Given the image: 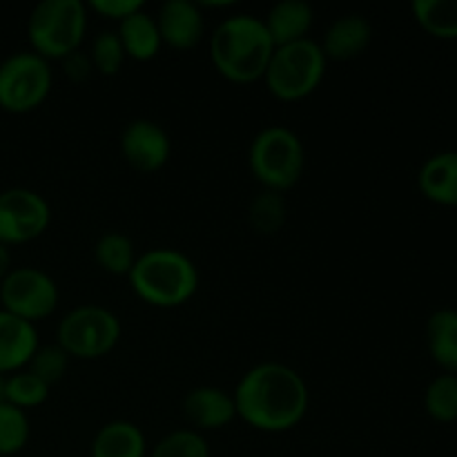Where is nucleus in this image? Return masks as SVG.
Here are the masks:
<instances>
[{
  "mask_svg": "<svg viewBox=\"0 0 457 457\" xmlns=\"http://www.w3.org/2000/svg\"><path fill=\"white\" fill-rule=\"evenodd\" d=\"M250 172L263 190L288 192L297 186L306 168V150L293 129L284 125L263 128L250 143Z\"/></svg>",
  "mask_w": 457,
  "mask_h": 457,
  "instance_id": "5",
  "label": "nucleus"
},
{
  "mask_svg": "<svg viewBox=\"0 0 457 457\" xmlns=\"http://www.w3.org/2000/svg\"><path fill=\"white\" fill-rule=\"evenodd\" d=\"M411 9L424 31L436 38H457V0H415Z\"/></svg>",
  "mask_w": 457,
  "mask_h": 457,
  "instance_id": "22",
  "label": "nucleus"
},
{
  "mask_svg": "<svg viewBox=\"0 0 457 457\" xmlns=\"http://www.w3.org/2000/svg\"><path fill=\"white\" fill-rule=\"evenodd\" d=\"M61 62H62V70H65V76L70 80H74V83H83V80H87L94 71L92 61H89V54H83L80 49L79 52L70 54L67 58H62Z\"/></svg>",
  "mask_w": 457,
  "mask_h": 457,
  "instance_id": "31",
  "label": "nucleus"
},
{
  "mask_svg": "<svg viewBox=\"0 0 457 457\" xmlns=\"http://www.w3.org/2000/svg\"><path fill=\"white\" fill-rule=\"evenodd\" d=\"M373 40V25L361 13H344L333 21L321 38L320 47L326 61L348 62L360 58Z\"/></svg>",
  "mask_w": 457,
  "mask_h": 457,
  "instance_id": "13",
  "label": "nucleus"
},
{
  "mask_svg": "<svg viewBox=\"0 0 457 457\" xmlns=\"http://www.w3.org/2000/svg\"><path fill=\"white\" fill-rule=\"evenodd\" d=\"M120 154L137 172H159L172 156V141L156 120L134 119L120 134Z\"/></svg>",
  "mask_w": 457,
  "mask_h": 457,
  "instance_id": "11",
  "label": "nucleus"
},
{
  "mask_svg": "<svg viewBox=\"0 0 457 457\" xmlns=\"http://www.w3.org/2000/svg\"><path fill=\"white\" fill-rule=\"evenodd\" d=\"M87 31V7L80 0H43L27 21L31 49L45 61H62L79 52Z\"/></svg>",
  "mask_w": 457,
  "mask_h": 457,
  "instance_id": "4",
  "label": "nucleus"
},
{
  "mask_svg": "<svg viewBox=\"0 0 457 457\" xmlns=\"http://www.w3.org/2000/svg\"><path fill=\"white\" fill-rule=\"evenodd\" d=\"M70 360L71 357L58 344H49V346L36 348L34 357L27 364L29 366L27 370L52 388L54 384H58L65 378L67 369H70Z\"/></svg>",
  "mask_w": 457,
  "mask_h": 457,
  "instance_id": "29",
  "label": "nucleus"
},
{
  "mask_svg": "<svg viewBox=\"0 0 457 457\" xmlns=\"http://www.w3.org/2000/svg\"><path fill=\"white\" fill-rule=\"evenodd\" d=\"M147 457H210V446L199 431L179 428L161 437Z\"/></svg>",
  "mask_w": 457,
  "mask_h": 457,
  "instance_id": "27",
  "label": "nucleus"
},
{
  "mask_svg": "<svg viewBox=\"0 0 457 457\" xmlns=\"http://www.w3.org/2000/svg\"><path fill=\"white\" fill-rule=\"evenodd\" d=\"M288 208L284 195L272 190H262L248 205V223L257 235L272 237L284 228Z\"/></svg>",
  "mask_w": 457,
  "mask_h": 457,
  "instance_id": "23",
  "label": "nucleus"
},
{
  "mask_svg": "<svg viewBox=\"0 0 457 457\" xmlns=\"http://www.w3.org/2000/svg\"><path fill=\"white\" fill-rule=\"evenodd\" d=\"M12 272V253H9L7 245L0 244V281Z\"/></svg>",
  "mask_w": 457,
  "mask_h": 457,
  "instance_id": "32",
  "label": "nucleus"
},
{
  "mask_svg": "<svg viewBox=\"0 0 457 457\" xmlns=\"http://www.w3.org/2000/svg\"><path fill=\"white\" fill-rule=\"evenodd\" d=\"M134 295L154 308H177L199 290V270L186 253L152 248L138 254L128 275Z\"/></svg>",
  "mask_w": 457,
  "mask_h": 457,
  "instance_id": "3",
  "label": "nucleus"
},
{
  "mask_svg": "<svg viewBox=\"0 0 457 457\" xmlns=\"http://www.w3.org/2000/svg\"><path fill=\"white\" fill-rule=\"evenodd\" d=\"M29 418L22 409L0 402V455L21 453L29 442Z\"/></svg>",
  "mask_w": 457,
  "mask_h": 457,
  "instance_id": "25",
  "label": "nucleus"
},
{
  "mask_svg": "<svg viewBox=\"0 0 457 457\" xmlns=\"http://www.w3.org/2000/svg\"><path fill=\"white\" fill-rule=\"evenodd\" d=\"M87 9H92L98 16L107 18V21L123 22L125 18H129L132 13L145 9L143 0H92L87 4Z\"/></svg>",
  "mask_w": 457,
  "mask_h": 457,
  "instance_id": "30",
  "label": "nucleus"
},
{
  "mask_svg": "<svg viewBox=\"0 0 457 457\" xmlns=\"http://www.w3.org/2000/svg\"><path fill=\"white\" fill-rule=\"evenodd\" d=\"M52 223L47 201L27 187H9L0 192V244L18 245L34 241Z\"/></svg>",
  "mask_w": 457,
  "mask_h": 457,
  "instance_id": "10",
  "label": "nucleus"
},
{
  "mask_svg": "<svg viewBox=\"0 0 457 457\" xmlns=\"http://www.w3.org/2000/svg\"><path fill=\"white\" fill-rule=\"evenodd\" d=\"M38 346V333L34 324L7 311H0V375L16 373L29 364Z\"/></svg>",
  "mask_w": 457,
  "mask_h": 457,
  "instance_id": "15",
  "label": "nucleus"
},
{
  "mask_svg": "<svg viewBox=\"0 0 457 457\" xmlns=\"http://www.w3.org/2000/svg\"><path fill=\"white\" fill-rule=\"evenodd\" d=\"M89 61H92L94 71H98L101 76L119 74L123 62L128 61L119 34L116 31L96 34V38L92 40V47H89Z\"/></svg>",
  "mask_w": 457,
  "mask_h": 457,
  "instance_id": "28",
  "label": "nucleus"
},
{
  "mask_svg": "<svg viewBox=\"0 0 457 457\" xmlns=\"http://www.w3.org/2000/svg\"><path fill=\"white\" fill-rule=\"evenodd\" d=\"M92 457H147L145 433L128 420H114L98 428L89 446Z\"/></svg>",
  "mask_w": 457,
  "mask_h": 457,
  "instance_id": "18",
  "label": "nucleus"
},
{
  "mask_svg": "<svg viewBox=\"0 0 457 457\" xmlns=\"http://www.w3.org/2000/svg\"><path fill=\"white\" fill-rule=\"evenodd\" d=\"M427 346L445 373L457 375V311L440 308L427 321Z\"/></svg>",
  "mask_w": 457,
  "mask_h": 457,
  "instance_id": "20",
  "label": "nucleus"
},
{
  "mask_svg": "<svg viewBox=\"0 0 457 457\" xmlns=\"http://www.w3.org/2000/svg\"><path fill=\"white\" fill-rule=\"evenodd\" d=\"M326 65L328 61L317 40L303 38L297 43L281 45L272 52L263 83L277 101H302L317 92L326 76Z\"/></svg>",
  "mask_w": 457,
  "mask_h": 457,
  "instance_id": "6",
  "label": "nucleus"
},
{
  "mask_svg": "<svg viewBox=\"0 0 457 457\" xmlns=\"http://www.w3.org/2000/svg\"><path fill=\"white\" fill-rule=\"evenodd\" d=\"M0 402H4V378L0 375Z\"/></svg>",
  "mask_w": 457,
  "mask_h": 457,
  "instance_id": "33",
  "label": "nucleus"
},
{
  "mask_svg": "<svg viewBox=\"0 0 457 457\" xmlns=\"http://www.w3.org/2000/svg\"><path fill=\"white\" fill-rule=\"evenodd\" d=\"M424 409L436 422L451 424L457 420V375L442 373L424 391Z\"/></svg>",
  "mask_w": 457,
  "mask_h": 457,
  "instance_id": "24",
  "label": "nucleus"
},
{
  "mask_svg": "<svg viewBox=\"0 0 457 457\" xmlns=\"http://www.w3.org/2000/svg\"><path fill=\"white\" fill-rule=\"evenodd\" d=\"M49 397V386L40 382L29 370H16L12 378L4 379V402L18 409H34L45 404Z\"/></svg>",
  "mask_w": 457,
  "mask_h": 457,
  "instance_id": "26",
  "label": "nucleus"
},
{
  "mask_svg": "<svg viewBox=\"0 0 457 457\" xmlns=\"http://www.w3.org/2000/svg\"><path fill=\"white\" fill-rule=\"evenodd\" d=\"M123 326L110 308L83 303L67 312L56 328V344L71 360H101L119 344Z\"/></svg>",
  "mask_w": 457,
  "mask_h": 457,
  "instance_id": "7",
  "label": "nucleus"
},
{
  "mask_svg": "<svg viewBox=\"0 0 457 457\" xmlns=\"http://www.w3.org/2000/svg\"><path fill=\"white\" fill-rule=\"evenodd\" d=\"M94 259L98 268L114 277H128L137 263L138 254L132 239L123 232H105L94 244Z\"/></svg>",
  "mask_w": 457,
  "mask_h": 457,
  "instance_id": "21",
  "label": "nucleus"
},
{
  "mask_svg": "<svg viewBox=\"0 0 457 457\" xmlns=\"http://www.w3.org/2000/svg\"><path fill=\"white\" fill-rule=\"evenodd\" d=\"M275 45L266 25L253 13H235L214 27L210 36V58L219 74L237 85L263 80Z\"/></svg>",
  "mask_w": 457,
  "mask_h": 457,
  "instance_id": "2",
  "label": "nucleus"
},
{
  "mask_svg": "<svg viewBox=\"0 0 457 457\" xmlns=\"http://www.w3.org/2000/svg\"><path fill=\"white\" fill-rule=\"evenodd\" d=\"M418 187L437 205H457V150H446L424 161Z\"/></svg>",
  "mask_w": 457,
  "mask_h": 457,
  "instance_id": "17",
  "label": "nucleus"
},
{
  "mask_svg": "<svg viewBox=\"0 0 457 457\" xmlns=\"http://www.w3.org/2000/svg\"><path fill=\"white\" fill-rule=\"evenodd\" d=\"M116 34H119L120 45H123L125 56L137 62L154 61L159 56L161 47H163V40H161L154 16L147 13L145 9H141V12L125 18L123 22H119V31Z\"/></svg>",
  "mask_w": 457,
  "mask_h": 457,
  "instance_id": "19",
  "label": "nucleus"
},
{
  "mask_svg": "<svg viewBox=\"0 0 457 457\" xmlns=\"http://www.w3.org/2000/svg\"><path fill=\"white\" fill-rule=\"evenodd\" d=\"M52 85V67L38 54L18 52L0 62V107L12 114H27L43 105Z\"/></svg>",
  "mask_w": 457,
  "mask_h": 457,
  "instance_id": "8",
  "label": "nucleus"
},
{
  "mask_svg": "<svg viewBox=\"0 0 457 457\" xmlns=\"http://www.w3.org/2000/svg\"><path fill=\"white\" fill-rule=\"evenodd\" d=\"M262 21L266 25L272 45L281 47V45L311 38L308 34L312 29V22H315V12L303 0H279L277 4H272L270 12Z\"/></svg>",
  "mask_w": 457,
  "mask_h": 457,
  "instance_id": "16",
  "label": "nucleus"
},
{
  "mask_svg": "<svg viewBox=\"0 0 457 457\" xmlns=\"http://www.w3.org/2000/svg\"><path fill=\"white\" fill-rule=\"evenodd\" d=\"M183 415L199 431H217L237 418L235 397L219 386H196L183 397Z\"/></svg>",
  "mask_w": 457,
  "mask_h": 457,
  "instance_id": "14",
  "label": "nucleus"
},
{
  "mask_svg": "<svg viewBox=\"0 0 457 457\" xmlns=\"http://www.w3.org/2000/svg\"><path fill=\"white\" fill-rule=\"evenodd\" d=\"M237 418L263 433H284L308 413L311 393L302 375L281 361H263L245 370L235 393Z\"/></svg>",
  "mask_w": 457,
  "mask_h": 457,
  "instance_id": "1",
  "label": "nucleus"
},
{
  "mask_svg": "<svg viewBox=\"0 0 457 457\" xmlns=\"http://www.w3.org/2000/svg\"><path fill=\"white\" fill-rule=\"evenodd\" d=\"M58 299H61V293H58L56 281L40 268H12V272L0 281L3 311L29 324L52 315L58 308Z\"/></svg>",
  "mask_w": 457,
  "mask_h": 457,
  "instance_id": "9",
  "label": "nucleus"
},
{
  "mask_svg": "<svg viewBox=\"0 0 457 457\" xmlns=\"http://www.w3.org/2000/svg\"><path fill=\"white\" fill-rule=\"evenodd\" d=\"M154 21L156 27H159L163 45L177 49V52L195 49L204 40L205 16L199 3H192V0H168V3L159 7Z\"/></svg>",
  "mask_w": 457,
  "mask_h": 457,
  "instance_id": "12",
  "label": "nucleus"
}]
</instances>
